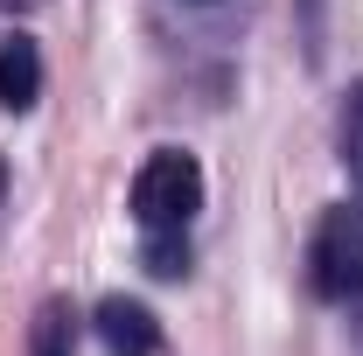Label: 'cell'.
<instances>
[{
  "mask_svg": "<svg viewBox=\"0 0 363 356\" xmlns=\"http://www.w3.org/2000/svg\"><path fill=\"white\" fill-rule=\"evenodd\" d=\"M203 210V168H196V154H182V147H161V154H147V168L133 175V217L147 238H168V230H189Z\"/></svg>",
  "mask_w": 363,
  "mask_h": 356,
  "instance_id": "cell-1",
  "label": "cell"
},
{
  "mask_svg": "<svg viewBox=\"0 0 363 356\" xmlns=\"http://www.w3.org/2000/svg\"><path fill=\"white\" fill-rule=\"evenodd\" d=\"M308 287L321 301H363V203L321 210L308 245Z\"/></svg>",
  "mask_w": 363,
  "mask_h": 356,
  "instance_id": "cell-2",
  "label": "cell"
},
{
  "mask_svg": "<svg viewBox=\"0 0 363 356\" xmlns=\"http://www.w3.org/2000/svg\"><path fill=\"white\" fill-rule=\"evenodd\" d=\"M91 328H98V343H105L112 356H154V350H161V321L140 308V301H126V294L98 301Z\"/></svg>",
  "mask_w": 363,
  "mask_h": 356,
  "instance_id": "cell-3",
  "label": "cell"
},
{
  "mask_svg": "<svg viewBox=\"0 0 363 356\" xmlns=\"http://www.w3.org/2000/svg\"><path fill=\"white\" fill-rule=\"evenodd\" d=\"M35 98H43V49H35V35H7L0 43V105L28 112Z\"/></svg>",
  "mask_w": 363,
  "mask_h": 356,
  "instance_id": "cell-4",
  "label": "cell"
},
{
  "mask_svg": "<svg viewBox=\"0 0 363 356\" xmlns=\"http://www.w3.org/2000/svg\"><path fill=\"white\" fill-rule=\"evenodd\" d=\"M77 350V308L70 301H43L35 328H28V356H70Z\"/></svg>",
  "mask_w": 363,
  "mask_h": 356,
  "instance_id": "cell-5",
  "label": "cell"
},
{
  "mask_svg": "<svg viewBox=\"0 0 363 356\" xmlns=\"http://www.w3.org/2000/svg\"><path fill=\"white\" fill-rule=\"evenodd\" d=\"M342 168H350V182L363 189V84L350 91V105H342Z\"/></svg>",
  "mask_w": 363,
  "mask_h": 356,
  "instance_id": "cell-6",
  "label": "cell"
},
{
  "mask_svg": "<svg viewBox=\"0 0 363 356\" xmlns=\"http://www.w3.org/2000/svg\"><path fill=\"white\" fill-rule=\"evenodd\" d=\"M147 272H161V279H182V272H189V230L147 238Z\"/></svg>",
  "mask_w": 363,
  "mask_h": 356,
  "instance_id": "cell-7",
  "label": "cell"
},
{
  "mask_svg": "<svg viewBox=\"0 0 363 356\" xmlns=\"http://www.w3.org/2000/svg\"><path fill=\"white\" fill-rule=\"evenodd\" d=\"M0 7H35V0H0Z\"/></svg>",
  "mask_w": 363,
  "mask_h": 356,
  "instance_id": "cell-8",
  "label": "cell"
}]
</instances>
